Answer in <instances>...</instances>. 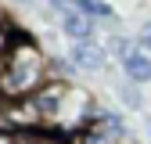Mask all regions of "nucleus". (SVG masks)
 <instances>
[{
  "mask_svg": "<svg viewBox=\"0 0 151 144\" xmlns=\"http://www.w3.org/2000/svg\"><path fill=\"white\" fill-rule=\"evenodd\" d=\"M47 83V58L29 36L14 32V43L0 61V94L7 101H25Z\"/></svg>",
  "mask_w": 151,
  "mask_h": 144,
  "instance_id": "1",
  "label": "nucleus"
},
{
  "mask_svg": "<svg viewBox=\"0 0 151 144\" xmlns=\"http://www.w3.org/2000/svg\"><path fill=\"white\" fill-rule=\"evenodd\" d=\"M119 137H122V122L111 112H101L79 130L76 144H119Z\"/></svg>",
  "mask_w": 151,
  "mask_h": 144,
  "instance_id": "2",
  "label": "nucleus"
},
{
  "mask_svg": "<svg viewBox=\"0 0 151 144\" xmlns=\"http://www.w3.org/2000/svg\"><path fill=\"white\" fill-rule=\"evenodd\" d=\"M11 144H68V137L50 126H32V130H11Z\"/></svg>",
  "mask_w": 151,
  "mask_h": 144,
  "instance_id": "3",
  "label": "nucleus"
},
{
  "mask_svg": "<svg viewBox=\"0 0 151 144\" xmlns=\"http://www.w3.org/2000/svg\"><path fill=\"white\" fill-rule=\"evenodd\" d=\"M72 65H76V68H83V72H97V68L104 65V50H101L97 43L83 40V43H76V47H72Z\"/></svg>",
  "mask_w": 151,
  "mask_h": 144,
  "instance_id": "4",
  "label": "nucleus"
},
{
  "mask_svg": "<svg viewBox=\"0 0 151 144\" xmlns=\"http://www.w3.org/2000/svg\"><path fill=\"white\" fill-rule=\"evenodd\" d=\"M126 76L133 79V83H147V79H151V58L140 54V50L126 54Z\"/></svg>",
  "mask_w": 151,
  "mask_h": 144,
  "instance_id": "5",
  "label": "nucleus"
},
{
  "mask_svg": "<svg viewBox=\"0 0 151 144\" xmlns=\"http://www.w3.org/2000/svg\"><path fill=\"white\" fill-rule=\"evenodd\" d=\"M65 32L76 36V43L90 40V14H83V11H68V14H65Z\"/></svg>",
  "mask_w": 151,
  "mask_h": 144,
  "instance_id": "6",
  "label": "nucleus"
},
{
  "mask_svg": "<svg viewBox=\"0 0 151 144\" xmlns=\"http://www.w3.org/2000/svg\"><path fill=\"white\" fill-rule=\"evenodd\" d=\"M76 4H79V11L90 14V18H108L111 14V7L104 4V0H76Z\"/></svg>",
  "mask_w": 151,
  "mask_h": 144,
  "instance_id": "7",
  "label": "nucleus"
},
{
  "mask_svg": "<svg viewBox=\"0 0 151 144\" xmlns=\"http://www.w3.org/2000/svg\"><path fill=\"white\" fill-rule=\"evenodd\" d=\"M122 101H126V104H140V94H137L133 86H126V90H122Z\"/></svg>",
  "mask_w": 151,
  "mask_h": 144,
  "instance_id": "8",
  "label": "nucleus"
},
{
  "mask_svg": "<svg viewBox=\"0 0 151 144\" xmlns=\"http://www.w3.org/2000/svg\"><path fill=\"white\" fill-rule=\"evenodd\" d=\"M11 43H14V36H7V32H0V50H7Z\"/></svg>",
  "mask_w": 151,
  "mask_h": 144,
  "instance_id": "9",
  "label": "nucleus"
},
{
  "mask_svg": "<svg viewBox=\"0 0 151 144\" xmlns=\"http://www.w3.org/2000/svg\"><path fill=\"white\" fill-rule=\"evenodd\" d=\"M140 40H144V47H147V50H151V25H147V29H144V36H140Z\"/></svg>",
  "mask_w": 151,
  "mask_h": 144,
  "instance_id": "10",
  "label": "nucleus"
},
{
  "mask_svg": "<svg viewBox=\"0 0 151 144\" xmlns=\"http://www.w3.org/2000/svg\"><path fill=\"white\" fill-rule=\"evenodd\" d=\"M76 0H54V7H72Z\"/></svg>",
  "mask_w": 151,
  "mask_h": 144,
  "instance_id": "11",
  "label": "nucleus"
}]
</instances>
